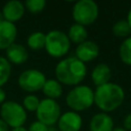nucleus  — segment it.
Listing matches in <instances>:
<instances>
[{
	"mask_svg": "<svg viewBox=\"0 0 131 131\" xmlns=\"http://www.w3.org/2000/svg\"><path fill=\"white\" fill-rule=\"evenodd\" d=\"M61 115L60 106L54 99L44 98L40 100L39 106L36 111L37 120L47 125L48 127L54 126Z\"/></svg>",
	"mask_w": 131,
	"mask_h": 131,
	"instance_id": "nucleus-8",
	"label": "nucleus"
},
{
	"mask_svg": "<svg viewBox=\"0 0 131 131\" xmlns=\"http://www.w3.org/2000/svg\"><path fill=\"white\" fill-rule=\"evenodd\" d=\"M113 131H127V130L123 127H116V128L113 129Z\"/></svg>",
	"mask_w": 131,
	"mask_h": 131,
	"instance_id": "nucleus-30",
	"label": "nucleus"
},
{
	"mask_svg": "<svg viewBox=\"0 0 131 131\" xmlns=\"http://www.w3.org/2000/svg\"><path fill=\"white\" fill-rule=\"evenodd\" d=\"M66 103L73 112H83L94 103V91L87 85H77L66 96Z\"/></svg>",
	"mask_w": 131,
	"mask_h": 131,
	"instance_id": "nucleus-3",
	"label": "nucleus"
},
{
	"mask_svg": "<svg viewBox=\"0 0 131 131\" xmlns=\"http://www.w3.org/2000/svg\"><path fill=\"white\" fill-rule=\"evenodd\" d=\"M48 129H49V127L47 125H45L37 120L30 124L28 131H48Z\"/></svg>",
	"mask_w": 131,
	"mask_h": 131,
	"instance_id": "nucleus-24",
	"label": "nucleus"
},
{
	"mask_svg": "<svg viewBox=\"0 0 131 131\" xmlns=\"http://www.w3.org/2000/svg\"><path fill=\"white\" fill-rule=\"evenodd\" d=\"M5 99H6V92L3 90L2 87H0V104L4 103Z\"/></svg>",
	"mask_w": 131,
	"mask_h": 131,
	"instance_id": "nucleus-27",
	"label": "nucleus"
},
{
	"mask_svg": "<svg viewBox=\"0 0 131 131\" xmlns=\"http://www.w3.org/2000/svg\"><path fill=\"white\" fill-rule=\"evenodd\" d=\"M56 80L67 86H77L85 79L87 68L84 62L76 56L62 58L57 62L54 69Z\"/></svg>",
	"mask_w": 131,
	"mask_h": 131,
	"instance_id": "nucleus-1",
	"label": "nucleus"
},
{
	"mask_svg": "<svg viewBox=\"0 0 131 131\" xmlns=\"http://www.w3.org/2000/svg\"><path fill=\"white\" fill-rule=\"evenodd\" d=\"M123 128H125L127 131H131V113L128 114L123 121Z\"/></svg>",
	"mask_w": 131,
	"mask_h": 131,
	"instance_id": "nucleus-25",
	"label": "nucleus"
},
{
	"mask_svg": "<svg viewBox=\"0 0 131 131\" xmlns=\"http://www.w3.org/2000/svg\"><path fill=\"white\" fill-rule=\"evenodd\" d=\"M72 14L76 24L84 27L92 25L99 14L98 5L93 0H79L74 4Z\"/></svg>",
	"mask_w": 131,
	"mask_h": 131,
	"instance_id": "nucleus-6",
	"label": "nucleus"
},
{
	"mask_svg": "<svg viewBox=\"0 0 131 131\" xmlns=\"http://www.w3.org/2000/svg\"><path fill=\"white\" fill-rule=\"evenodd\" d=\"M11 75V64L6 57L0 56V87L5 85Z\"/></svg>",
	"mask_w": 131,
	"mask_h": 131,
	"instance_id": "nucleus-21",
	"label": "nucleus"
},
{
	"mask_svg": "<svg viewBox=\"0 0 131 131\" xmlns=\"http://www.w3.org/2000/svg\"><path fill=\"white\" fill-rule=\"evenodd\" d=\"M111 78H112V70L108 67V64L104 62L97 63L91 72V80L96 87L110 83Z\"/></svg>",
	"mask_w": 131,
	"mask_h": 131,
	"instance_id": "nucleus-15",
	"label": "nucleus"
},
{
	"mask_svg": "<svg viewBox=\"0 0 131 131\" xmlns=\"http://www.w3.org/2000/svg\"><path fill=\"white\" fill-rule=\"evenodd\" d=\"M25 4L18 0H11L4 4L2 8V13L4 16V20L14 24L19 20L25 14Z\"/></svg>",
	"mask_w": 131,
	"mask_h": 131,
	"instance_id": "nucleus-11",
	"label": "nucleus"
},
{
	"mask_svg": "<svg viewBox=\"0 0 131 131\" xmlns=\"http://www.w3.org/2000/svg\"><path fill=\"white\" fill-rule=\"evenodd\" d=\"M26 9L31 12V13H39L41 12L45 6H46V1L45 0H27L25 3Z\"/></svg>",
	"mask_w": 131,
	"mask_h": 131,
	"instance_id": "nucleus-23",
	"label": "nucleus"
},
{
	"mask_svg": "<svg viewBox=\"0 0 131 131\" xmlns=\"http://www.w3.org/2000/svg\"><path fill=\"white\" fill-rule=\"evenodd\" d=\"M40 103V99L35 94H28L23 99V106L26 111L29 112H36Z\"/></svg>",
	"mask_w": 131,
	"mask_h": 131,
	"instance_id": "nucleus-22",
	"label": "nucleus"
},
{
	"mask_svg": "<svg viewBox=\"0 0 131 131\" xmlns=\"http://www.w3.org/2000/svg\"><path fill=\"white\" fill-rule=\"evenodd\" d=\"M48 131H59L56 127H54V126H52V127H49V129H48Z\"/></svg>",
	"mask_w": 131,
	"mask_h": 131,
	"instance_id": "nucleus-31",
	"label": "nucleus"
},
{
	"mask_svg": "<svg viewBox=\"0 0 131 131\" xmlns=\"http://www.w3.org/2000/svg\"><path fill=\"white\" fill-rule=\"evenodd\" d=\"M43 94L46 96V98L54 99L56 100L62 95V85L56 80V79H48L46 80L43 88H42Z\"/></svg>",
	"mask_w": 131,
	"mask_h": 131,
	"instance_id": "nucleus-16",
	"label": "nucleus"
},
{
	"mask_svg": "<svg viewBox=\"0 0 131 131\" xmlns=\"http://www.w3.org/2000/svg\"><path fill=\"white\" fill-rule=\"evenodd\" d=\"M82 123V117L78 113L68 111L60 115L56 124L59 131H80Z\"/></svg>",
	"mask_w": 131,
	"mask_h": 131,
	"instance_id": "nucleus-9",
	"label": "nucleus"
},
{
	"mask_svg": "<svg viewBox=\"0 0 131 131\" xmlns=\"http://www.w3.org/2000/svg\"><path fill=\"white\" fill-rule=\"evenodd\" d=\"M45 41H46V34L42 32H34L31 35H29L27 39V45L30 49L34 51H38L44 49Z\"/></svg>",
	"mask_w": 131,
	"mask_h": 131,
	"instance_id": "nucleus-18",
	"label": "nucleus"
},
{
	"mask_svg": "<svg viewBox=\"0 0 131 131\" xmlns=\"http://www.w3.org/2000/svg\"><path fill=\"white\" fill-rule=\"evenodd\" d=\"M27 111L16 101L8 100L1 104L0 119H2L9 128H17L24 126L27 121Z\"/></svg>",
	"mask_w": 131,
	"mask_h": 131,
	"instance_id": "nucleus-5",
	"label": "nucleus"
},
{
	"mask_svg": "<svg viewBox=\"0 0 131 131\" xmlns=\"http://www.w3.org/2000/svg\"><path fill=\"white\" fill-rule=\"evenodd\" d=\"M127 21L129 23V25H130V28H131V9L129 10V12H128V16H127Z\"/></svg>",
	"mask_w": 131,
	"mask_h": 131,
	"instance_id": "nucleus-29",
	"label": "nucleus"
},
{
	"mask_svg": "<svg viewBox=\"0 0 131 131\" xmlns=\"http://www.w3.org/2000/svg\"><path fill=\"white\" fill-rule=\"evenodd\" d=\"M46 80L45 75L41 71L36 69H28L20 73L17 82L20 89L33 94L34 92L42 90Z\"/></svg>",
	"mask_w": 131,
	"mask_h": 131,
	"instance_id": "nucleus-7",
	"label": "nucleus"
},
{
	"mask_svg": "<svg viewBox=\"0 0 131 131\" xmlns=\"http://www.w3.org/2000/svg\"><path fill=\"white\" fill-rule=\"evenodd\" d=\"M71 48V41L68 35L59 30H51L46 34V41L44 49L54 58L64 56Z\"/></svg>",
	"mask_w": 131,
	"mask_h": 131,
	"instance_id": "nucleus-4",
	"label": "nucleus"
},
{
	"mask_svg": "<svg viewBox=\"0 0 131 131\" xmlns=\"http://www.w3.org/2000/svg\"><path fill=\"white\" fill-rule=\"evenodd\" d=\"M67 35H68L71 43H75V44L79 45V44H81L87 40L88 32H87L86 27L75 23L69 28Z\"/></svg>",
	"mask_w": 131,
	"mask_h": 131,
	"instance_id": "nucleus-17",
	"label": "nucleus"
},
{
	"mask_svg": "<svg viewBox=\"0 0 131 131\" xmlns=\"http://www.w3.org/2000/svg\"><path fill=\"white\" fill-rule=\"evenodd\" d=\"M75 54V56L84 63L92 61L99 55V47L94 41L86 40L83 43L77 45Z\"/></svg>",
	"mask_w": 131,
	"mask_h": 131,
	"instance_id": "nucleus-10",
	"label": "nucleus"
},
{
	"mask_svg": "<svg viewBox=\"0 0 131 131\" xmlns=\"http://www.w3.org/2000/svg\"><path fill=\"white\" fill-rule=\"evenodd\" d=\"M0 131H10L9 126L2 119H0Z\"/></svg>",
	"mask_w": 131,
	"mask_h": 131,
	"instance_id": "nucleus-26",
	"label": "nucleus"
},
{
	"mask_svg": "<svg viewBox=\"0 0 131 131\" xmlns=\"http://www.w3.org/2000/svg\"><path fill=\"white\" fill-rule=\"evenodd\" d=\"M11 131H28V129L27 128H25L24 126H21V127H17V128H13Z\"/></svg>",
	"mask_w": 131,
	"mask_h": 131,
	"instance_id": "nucleus-28",
	"label": "nucleus"
},
{
	"mask_svg": "<svg viewBox=\"0 0 131 131\" xmlns=\"http://www.w3.org/2000/svg\"><path fill=\"white\" fill-rule=\"evenodd\" d=\"M5 54H6V59L13 64H23L25 63L28 58H29V53L27 48L18 43H13L11 46H9L6 50H5Z\"/></svg>",
	"mask_w": 131,
	"mask_h": 131,
	"instance_id": "nucleus-13",
	"label": "nucleus"
},
{
	"mask_svg": "<svg viewBox=\"0 0 131 131\" xmlns=\"http://www.w3.org/2000/svg\"><path fill=\"white\" fill-rule=\"evenodd\" d=\"M112 32L116 37L120 38H128L131 36V28L127 19H121L115 23L112 28Z\"/></svg>",
	"mask_w": 131,
	"mask_h": 131,
	"instance_id": "nucleus-19",
	"label": "nucleus"
},
{
	"mask_svg": "<svg viewBox=\"0 0 131 131\" xmlns=\"http://www.w3.org/2000/svg\"><path fill=\"white\" fill-rule=\"evenodd\" d=\"M119 56L125 64L131 66V36L126 38L121 43L119 48Z\"/></svg>",
	"mask_w": 131,
	"mask_h": 131,
	"instance_id": "nucleus-20",
	"label": "nucleus"
},
{
	"mask_svg": "<svg viewBox=\"0 0 131 131\" xmlns=\"http://www.w3.org/2000/svg\"><path fill=\"white\" fill-rule=\"evenodd\" d=\"M114 121L112 117L106 113L95 114L89 122L90 131H113Z\"/></svg>",
	"mask_w": 131,
	"mask_h": 131,
	"instance_id": "nucleus-14",
	"label": "nucleus"
},
{
	"mask_svg": "<svg viewBox=\"0 0 131 131\" xmlns=\"http://www.w3.org/2000/svg\"><path fill=\"white\" fill-rule=\"evenodd\" d=\"M17 37L16 26L7 20L0 23V49L6 50L9 46L15 43Z\"/></svg>",
	"mask_w": 131,
	"mask_h": 131,
	"instance_id": "nucleus-12",
	"label": "nucleus"
},
{
	"mask_svg": "<svg viewBox=\"0 0 131 131\" xmlns=\"http://www.w3.org/2000/svg\"><path fill=\"white\" fill-rule=\"evenodd\" d=\"M3 20H4V16H3L2 11H0V23H1V21H3Z\"/></svg>",
	"mask_w": 131,
	"mask_h": 131,
	"instance_id": "nucleus-32",
	"label": "nucleus"
},
{
	"mask_svg": "<svg viewBox=\"0 0 131 131\" xmlns=\"http://www.w3.org/2000/svg\"><path fill=\"white\" fill-rule=\"evenodd\" d=\"M125 98L123 88L116 83H106L96 87L94 91V103L102 113H110L121 106Z\"/></svg>",
	"mask_w": 131,
	"mask_h": 131,
	"instance_id": "nucleus-2",
	"label": "nucleus"
}]
</instances>
